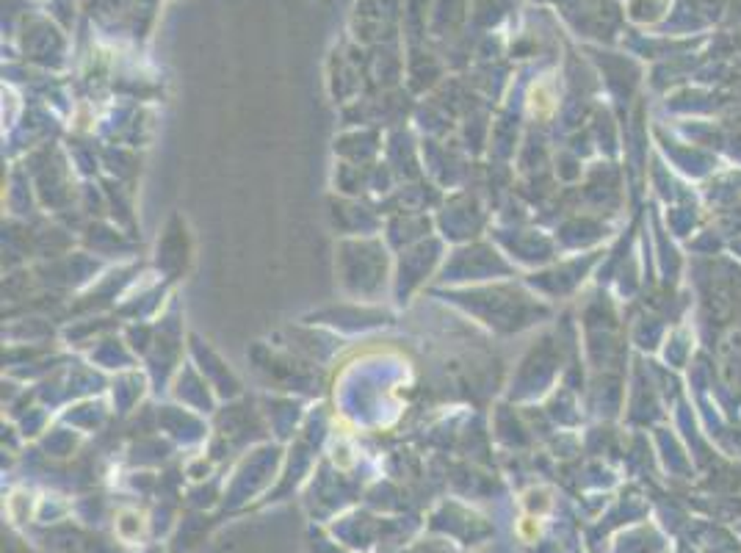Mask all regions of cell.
Masks as SVG:
<instances>
[]
</instances>
